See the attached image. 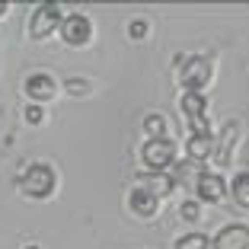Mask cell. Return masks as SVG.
<instances>
[{"mask_svg": "<svg viewBox=\"0 0 249 249\" xmlns=\"http://www.w3.org/2000/svg\"><path fill=\"white\" fill-rule=\"evenodd\" d=\"M233 138H236V122H227L224 124V131H220V147H217V157L214 160L224 166V163L230 160V144H233Z\"/></svg>", "mask_w": 249, "mask_h": 249, "instance_id": "4fadbf2b", "label": "cell"}, {"mask_svg": "<svg viewBox=\"0 0 249 249\" xmlns=\"http://www.w3.org/2000/svg\"><path fill=\"white\" fill-rule=\"evenodd\" d=\"M128 36H131V38H144V36H147V22H144V19H131V26H128Z\"/></svg>", "mask_w": 249, "mask_h": 249, "instance_id": "e0dca14e", "label": "cell"}, {"mask_svg": "<svg viewBox=\"0 0 249 249\" xmlns=\"http://www.w3.org/2000/svg\"><path fill=\"white\" fill-rule=\"evenodd\" d=\"M26 118H29L32 124H38L45 118V112H42V106H29V109H26Z\"/></svg>", "mask_w": 249, "mask_h": 249, "instance_id": "d6986e66", "label": "cell"}, {"mask_svg": "<svg viewBox=\"0 0 249 249\" xmlns=\"http://www.w3.org/2000/svg\"><path fill=\"white\" fill-rule=\"evenodd\" d=\"M195 189H198V195L205 198V201H220L224 192H227V185H224V179H220L217 173H198Z\"/></svg>", "mask_w": 249, "mask_h": 249, "instance_id": "ba28073f", "label": "cell"}, {"mask_svg": "<svg viewBox=\"0 0 249 249\" xmlns=\"http://www.w3.org/2000/svg\"><path fill=\"white\" fill-rule=\"evenodd\" d=\"M176 249H208V236L205 233H185L176 240Z\"/></svg>", "mask_w": 249, "mask_h": 249, "instance_id": "2e32d148", "label": "cell"}, {"mask_svg": "<svg viewBox=\"0 0 249 249\" xmlns=\"http://www.w3.org/2000/svg\"><path fill=\"white\" fill-rule=\"evenodd\" d=\"M185 150H189V160H195V163L208 160V157H211V150H214L211 131H208V134H192L189 144H185Z\"/></svg>", "mask_w": 249, "mask_h": 249, "instance_id": "8fae6325", "label": "cell"}, {"mask_svg": "<svg viewBox=\"0 0 249 249\" xmlns=\"http://www.w3.org/2000/svg\"><path fill=\"white\" fill-rule=\"evenodd\" d=\"M26 249H38V246H26Z\"/></svg>", "mask_w": 249, "mask_h": 249, "instance_id": "7402d4cb", "label": "cell"}, {"mask_svg": "<svg viewBox=\"0 0 249 249\" xmlns=\"http://www.w3.org/2000/svg\"><path fill=\"white\" fill-rule=\"evenodd\" d=\"M54 80L48 77V73H32L29 80H26V93H29V99H36V103H45V99H52L54 96Z\"/></svg>", "mask_w": 249, "mask_h": 249, "instance_id": "9c48e42d", "label": "cell"}, {"mask_svg": "<svg viewBox=\"0 0 249 249\" xmlns=\"http://www.w3.org/2000/svg\"><path fill=\"white\" fill-rule=\"evenodd\" d=\"M141 157H144V163L150 169H169L176 166V144L169 138H157V141H147L144 147H141Z\"/></svg>", "mask_w": 249, "mask_h": 249, "instance_id": "3957f363", "label": "cell"}, {"mask_svg": "<svg viewBox=\"0 0 249 249\" xmlns=\"http://www.w3.org/2000/svg\"><path fill=\"white\" fill-rule=\"evenodd\" d=\"M67 89H71V93H77V96H83L89 89V83H83L80 77H73V80H67Z\"/></svg>", "mask_w": 249, "mask_h": 249, "instance_id": "ac0fdd59", "label": "cell"}, {"mask_svg": "<svg viewBox=\"0 0 249 249\" xmlns=\"http://www.w3.org/2000/svg\"><path fill=\"white\" fill-rule=\"evenodd\" d=\"M3 10H7V3H0V13H3Z\"/></svg>", "mask_w": 249, "mask_h": 249, "instance_id": "44dd1931", "label": "cell"}, {"mask_svg": "<svg viewBox=\"0 0 249 249\" xmlns=\"http://www.w3.org/2000/svg\"><path fill=\"white\" fill-rule=\"evenodd\" d=\"M182 217L185 220H195L198 217V201H185V205H182Z\"/></svg>", "mask_w": 249, "mask_h": 249, "instance_id": "ffe728a7", "label": "cell"}, {"mask_svg": "<svg viewBox=\"0 0 249 249\" xmlns=\"http://www.w3.org/2000/svg\"><path fill=\"white\" fill-rule=\"evenodd\" d=\"M249 246V227L243 224H227L214 236V249H246Z\"/></svg>", "mask_w": 249, "mask_h": 249, "instance_id": "52a82bcc", "label": "cell"}, {"mask_svg": "<svg viewBox=\"0 0 249 249\" xmlns=\"http://www.w3.org/2000/svg\"><path fill=\"white\" fill-rule=\"evenodd\" d=\"M19 185H22V192H26L29 198H48V195H52V189H54L52 166H45V163H32V166L22 173Z\"/></svg>", "mask_w": 249, "mask_h": 249, "instance_id": "7a4b0ae2", "label": "cell"}, {"mask_svg": "<svg viewBox=\"0 0 249 249\" xmlns=\"http://www.w3.org/2000/svg\"><path fill=\"white\" fill-rule=\"evenodd\" d=\"M176 64L182 67V87H185V93H201V87L211 80V61L201 58V54L179 58Z\"/></svg>", "mask_w": 249, "mask_h": 249, "instance_id": "6da1fadb", "label": "cell"}, {"mask_svg": "<svg viewBox=\"0 0 249 249\" xmlns=\"http://www.w3.org/2000/svg\"><path fill=\"white\" fill-rule=\"evenodd\" d=\"M54 29H61V10H58V3H42V7L36 10V16H32V36L45 38V36H52Z\"/></svg>", "mask_w": 249, "mask_h": 249, "instance_id": "5b68a950", "label": "cell"}, {"mask_svg": "<svg viewBox=\"0 0 249 249\" xmlns=\"http://www.w3.org/2000/svg\"><path fill=\"white\" fill-rule=\"evenodd\" d=\"M138 189H144L147 195H154V198H163V195H169L173 192V182L176 179H169V176H160V173H150V176H141L138 179Z\"/></svg>", "mask_w": 249, "mask_h": 249, "instance_id": "30bf717a", "label": "cell"}, {"mask_svg": "<svg viewBox=\"0 0 249 249\" xmlns=\"http://www.w3.org/2000/svg\"><path fill=\"white\" fill-rule=\"evenodd\" d=\"M61 36H64L67 45H87L89 36H93V22L83 13H71L61 19Z\"/></svg>", "mask_w": 249, "mask_h": 249, "instance_id": "277c9868", "label": "cell"}, {"mask_svg": "<svg viewBox=\"0 0 249 249\" xmlns=\"http://www.w3.org/2000/svg\"><path fill=\"white\" fill-rule=\"evenodd\" d=\"M182 112L192 122V134H208V118H205V99L201 93H182Z\"/></svg>", "mask_w": 249, "mask_h": 249, "instance_id": "8992f818", "label": "cell"}, {"mask_svg": "<svg viewBox=\"0 0 249 249\" xmlns=\"http://www.w3.org/2000/svg\"><path fill=\"white\" fill-rule=\"evenodd\" d=\"M144 131L150 134V141L166 138V118H163V115H147L144 118Z\"/></svg>", "mask_w": 249, "mask_h": 249, "instance_id": "9a60e30c", "label": "cell"}, {"mask_svg": "<svg viewBox=\"0 0 249 249\" xmlns=\"http://www.w3.org/2000/svg\"><path fill=\"white\" fill-rule=\"evenodd\" d=\"M233 198H236V205L249 208V173H236V179H233Z\"/></svg>", "mask_w": 249, "mask_h": 249, "instance_id": "5bb4252c", "label": "cell"}, {"mask_svg": "<svg viewBox=\"0 0 249 249\" xmlns=\"http://www.w3.org/2000/svg\"><path fill=\"white\" fill-rule=\"evenodd\" d=\"M128 205H131L134 214H141V217H150V214L157 211V198H154V195H147L144 189H134L131 198H128Z\"/></svg>", "mask_w": 249, "mask_h": 249, "instance_id": "7c38bea8", "label": "cell"}]
</instances>
